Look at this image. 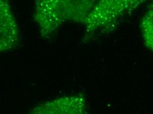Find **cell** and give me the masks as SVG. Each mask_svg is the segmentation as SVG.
Masks as SVG:
<instances>
[{
	"label": "cell",
	"mask_w": 153,
	"mask_h": 114,
	"mask_svg": "<svg viewBox=\"0 0 153 114\" xmlns=\"http://www.w3.org/2000/svg\"><path fill=\"white\" fill-rule=\"evenodd\" d=\"M34 20L40 35L49 38L63 24L83 23L98 0H33Z\"/></svg>",
	"instance_id": "6da1fadb"
},
{
	"label": "cell",
	"mask_w": 153,
	"mask_h": 114,
	"mask_svg": "<svg viewBox=\"0 0 153 114\" xmlns=\"http://www.w3.org/2000/svg\"><path fill=\"white\" fill-rule=\"evenodd\" d=\"M19 37L17 22L8 0H0V53L17 47Z\"/></svg>",
	"instance_id": "277c9868"
},
{
	"label": "cell",
	"mask_w": 153,
	"mask_h": 114,
	"mask_svg": "<svg viewBox=\"0 0 153 114\" xmlns=\"http://www.w3.org/2000/svg\"><path fill=\"white\" fill-rule=\"evenodd\" d=\"M29 114H88V112L85 96L75 94L42 104Z\"/></svg>",
	"instance_id": "3957f363"
},
{
	"label": "cell",
	"mask_w": 153,
	"mask_h": 114,
	"mask_svg": "<svg viewBox=\"0 0 153 114\" xmlns=\"http://www.w3.org/2000/svg\"><path fill=\"white\" fill-rule=\"evenodd\" d=\"M149 0H98L83 23L84 39L110 32L132 13Z\"/></svg>",
	"instance_id": "7a4b0ae2"
},
{
	"label": "cell",
	"mask_w": 153,
	"mask_h": 114,
	"mask_svg": "<svg viewBox=\"0 0 153 114\" xmlns=\"http://www.w3.org/2000/svg\"><path fill=\"white\" fill-rule=\"evenodd\" d=\"M141 31L143 43L153 53V0L141 19Z\"/></svg>",
	"instance_id": "5b68a950"
}]
</instances>
